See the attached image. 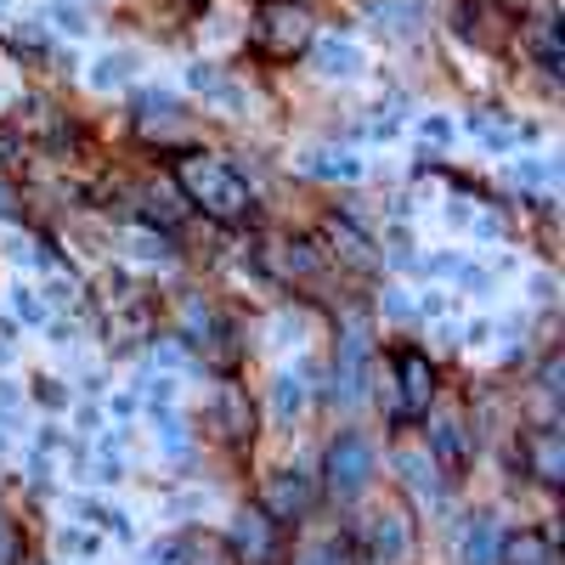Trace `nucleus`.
Listing matches in <instances>:
<instances>
[{
	"label": "nucleus",
	"mask_w": 565,
	"mask_h": 565,
	"mask_svg": "<svg viewBox=\"0 0 565 565\" xmlns=\"http://www.w3.org/2000/svg\"><path fill=\"white\" fill-rule=\"evenodd\" d=\"M175 186L186 193V204H199L204 215L215 221H249L255 215V193H249V181L232 170L226 159H210V153H186L175 164Z\"/></svg>",
	"instance_id": "1"
},
{
	"label": "nucleus",
	"mask_w": 565,
	"mask_h": 565,
	"mask_svg": "<svg viewBox=\"0 0 565 565\" xmlns=\"http://www.w3.org/2000/svg\"><path fill=\"white\" fill-rule=\"evenodd\" d=\"M317 34V7L311 0H255L249 12V45L266 63H295Z\"/></svg>",
	"instance_id": "2"
},
{
	"label": "nucleus",
	"mask_w": 565,
	"mask_h": 565,
	"mask_svg": "<svg viewBox=\"0 0 565 565\" xmlns=\"http://www.w3.org/2000/svg\"><path fill=\"white\" fill-rule=\"evenodd\" d=\"M373 476H380V452L362 430H340L322 447V492L334 503H356L373 487Z\"/></svg>",
	"instance_id": "3"
},
{
	"label": "nucleus",
	"mask_w": 565,
	"mask_h": 565,
	"mask_svg": "<svg viewBox=\"0 0 565 565\" xmlns=\"http://www.w3.org/2000/svg\"><path fill=\"white\" fill-rule=\"evenodd\" d=\"M391 424H418L436 407V362L418 345H396L391 351Z\"/></svg>",
	"instance_id": "4"
},
{
	"label": "nucleus",
	"mask_w": 565,
	"mask_h": 565,
	"mask_svg": "<svg viewBox=\"0 0 565 565\" xmlns=\"http://www.w3.org/2000/svg\"><path fill=\"white\" fill-rule=\"evenodd\" d=\"M447 23L463 45H476V52H509L514 45V12L503 0H452Z\"/></svg>",
	"instance_id": "5"
},
{
	"label": "nucleus",
	"mask_w": 565,
	"mask_h": 565,
	"mask_svg": "<svg viewBox=\"0 0 565 565\" xmlns=\"http://www.w3.org/2000/svg\"><path fill=\"white\" fill-rule=\"evenodd\" d=\"M345 548H351L356 565H402L407 548H413V532H407V521L396 509H373L367 521H356Z\"/></svg>",
	"instance_id": "6"
},
{
	"label": "nucleus",
	"mask_w": 565,
	"mask_h": 565,
	"mask_svg": "<svg viewBox=\"0 0 565 565\" xmlns=\"http://www.w3.org/2000/svg\"><path fill=\"white\" fill-rule=\"evenodd\" d=\"M373 385V334H367V322L351 317L340 328V351H334V402L356 407Z\"/></svg>",
	"instance_id": "7"
},
{
	"label": "nucleus",
	"mask_w": 565,
	"mask_h": 565,
	"mask_svg": "<svg viewBox=\"0 0 565 565\" xmlns=\"http://www.w3.org/2000/svg\"><path fill=\"white\" fill-rule=\"evenodd\" d=\"M514 40H521V52H526L548 79H559V63H565V23H559L554 0H537L532 12H514Z\"/></svg>",
	"instance_id": "8"
},
{
	"label": "nucleus",
	"mask_w": 565,
	"mask_h": 565,
	"mask_svg": "<svg viewBox=\"0 0 565 565\" xmlns=\"http://www.w3.org/2000/svg\"><path fill=\"white\" fill-rule=\"evenodd\" d=\"M175 340L199 356H232V322L204 295H186L175 306Z\"/></svg>",
	"instance_id": "9"
},
{
	"label": "nucleus",
	"mask_w": 565,
	"mask_h": 565,
	"mask_svg": "<svg viewBox=\"0 0 565 565\" xmlns=\"http://www.w3.org/2000/svg\"><path fill=\"white\" fill-rule=\"evenodd\" d=\"M311 503H317V481L306 476V469H295V463L271 469V476L260 481V509L271 514L277 526H282V521H306Z\"/></svg>",
	"instance_id": "10"
},
{
	"label": "nucleus",
	"mask_w": 565,
	"mask_h": 565,
	"mask_svg": "<svg viewBox=\"0 0 565 565\" xmlns=\"http://www.w3.org/2000/svg\"><path fill=\"white\" fill-rule=\"evenodd\" d=\"M226 543H232V554H238L244 565H271L277 559V521L260 503L238 509V514H232V526H226Z\"/></svg>",
	"instance_id": "11"
},
{
	"label": "nucleus",
	"mask_w": 565,
	"mask_h": 565,
	"mask_svg": "<svg viewBox=\"0 0 565 565\" xmlns=\"http://www.w3.org/2000/svg\"><path fill=\"white\" fill-rule=\"evenodd\" d=\"M136 130L141 136H148V141H164V148H170V141H181L186 136V114H181V97H175V90H136Z\"/></svg>",
	"instance_id": "12"
},
{
	"label": "nucleus",
	"mask_w": 565,
	"mask_h": 565,
	"mask_svg": "<svg viewBox=\"0 0 565 565\" xmlns=\"http://www.w3.org/2000/svg\"><path fill=\"white\" fill-rule=\"evenodd\" d=\"M306 57H311V68L322 74V79H356L362 68H367V52L351 40V34H311V45H306Z\"/></svg>",
	"instance_id": "13"
},
{
	"label": "nucleus",
	"mask_w": 565,
	"mask_h": 565,
	"mask_svg": "<svg viewBox=\"0 0 565 565\" xmlns=\"http://www.w3.org/2000/svg\"><path fill=\"white\" fill-rule=\"evenodd\" d=\"M424 424H430V458H436V469L447 481H458L469 469V458H476V452H469V436H463V418L458 413H436V418L424 413Z\"/></svg>",
	"instance_id": "14"
},
{
	"label": "nucleus",
	"mask_w": 565,
	"mask_h": 565,
	"mask_svg": "<svg viewBox=\"0 0 565 565\" xmlns=\"http://www.w3.org/2000/svg\"><path fill=\"white\" fill-rule=\"evenodd\" d=\"M295 164H300L311 181H345V186L367 181V159H362L356 148H306Z\"/></svg>",
	"instance_id": "15"
},
{
	"label": "nucleus",
	"mask_w": 565,
	"mask_h": 565,
	"mask_svg": "<svg viewBox=\"0 0 565 565\" xmlns=\"http://www.w3.org/2000/svg\"><path fill=\"white\" fill-rule=\"evenodd\" d=\"M521 458H526V469L543 487H559V476H565V441H559L554 424H537V430L521 436Z\"/></svg>",
	"instance_id": "16"
},
{
	"label": "nucleus",
	"mask_w": 565,
	"mask_h": 565,
	"mask_svg": "<svg viewBox=\"0 0 565 565\" xmlns=\"http://www.w3.org/2000/svg\"><path fill=\"white\" fill-rule=\"evenodd\" d=\"M210 418H215L221 441H232V447L255 441V407H249V391H238V385H221V391H215Z\"/></svg>",
	"instance_id": "17"
},
{
	"label": "nucleus",
	"mask_w": 565,
	"mask_h": 565,
	"mask_svg": "<svg viewBox=\"0 0 565 565\" xmlns=\"http://www.w3.org/2000/svg\"><path fill=\"white\" fill-rule=\"evenodd\" d=\"M498 521L481 509V514H469V521L458 526V565H498Z\"/></svg>",
	"instance_id": "18"
},
{
	"label": "nucleus",
	"mask_w": 565,
	"mask_h": 565,
	"mask_svg": "<svg viewBox=\"0 0 565 565\" xmlns=\"http://www.w3.org/2000/svg\"><path fill=\"white\" fill-rule=\"evenodd\" d=\"M554 537L543 526H521L514 537H498V565H554Z\"/></svg>",
	"instance_id": "19"
},
{
	"label": "nucleus",
	"mask_w": 565,
	"mask_h": 565,
	"mask_svg": "<svg viewBox=\"0 0 565 565\" xmlns=\"http://www.w3.org/2000/svg\"><path fill=\"white\" fill-rule=\"evenodd\" d=\"M68 509L79 514L85 526H97L103 537H119V543H136V526H130V514L108 498H68Z\"/></svg>",
	"instance_id": "20"
},
{
	"label": "nucleus",
	"mask_w": 565,
	"mask_h": 565,
	"mask_svg": "<svg viewBox=\"0 0 565 565\" xmlns=\"http://www.w3.org/2000/svg\"><path fill=\"white\" fill-rule=\"evenodd\" d=\"M367 18L380 23V34H391V40H418L424 34V7L418 0H373Z\"/></svg>",
	"instance_id": "21"
},
{
	"label": "nucleus",
	"mask_w": 565,
	"mask_h": 565,
	"mask_svg": "<svg viewBox=\"0 0 565 565\" xmlns=\"http://www.w3.org/2000/svg\"><path fill=\"white\" fill-rule=\"evenodd\" d=\"M52 554L63 565H90V559H103V532L85 526V521H68V526L52 532Z\"/></svg>",
	"instance_id": "22"
},
{
	"label": "nucleus",
	"mask_w": 565,
	"mask_h": 565,
	"mask_svg": "<svg viewBox=\"0 0 565 565\" xmlns=\"http://www.w3.org/2000/svg\"><path fill=\"white\" fill-rule=\"evenodd\" d=\"M328 244H334L328 255L345 260V266H356V271H373V266H380V249H373L362 232H356V221H328Z\"/></svg>",
	"instance_id": "23"
},
{
	"label": "nucleus",
	"mask_w": 565,
	"mask_h": 565,
	"mask_svg": "<svg viewBox=\"0 0 565 565\" xmlns=\"http://www.w3.org/2000/svg\"><path fill=\"white\" fill-rule=\"evenodd\" d=\"M186 90L204 97V103H215V108H244V90L232 85L215 63H193V68H186Z\"/></svg>",
	"instance_id": "24"
},
{
	"label": "nucleus",
	"mask_w": 565,
	"mask_h": 565,
	"mask_svg": "<svg viewBox=\"0 0 565 565\" xmlns=\"http://www.w3.org/2000/svg\"><path fill=\"white\" fill-rule=\"evenodd\" d=\"M306 402H311V385H306V373H277L271 380V424H300V413H306Z\"/></svg>",
	"instance_id": "25"
},
{
	"label": "nucleus",
	"mask_w": 565,
	"mask_h": 565,
	"mask_svg": "<svg viewBox=\"0 0 565 565\" xmlns=\"http://www.w3.org/2000/svg\"><path fill=\"white\" fill-rule=\"evenodd\" d=\"M396 469H402V481H407L418 498H430V503H441V498H447L436 458H424V452H396Z\"/></svg>",
	"instance_id": "26"
},
{
	"label": "nucleus",
	"mask_w": 565,
	"mask_h": 565,
	"mask_svg": "<svg viewBox=\"0 0 565 565\" xmlns=\"http://www.w3.org/2000/svg\"><path fill=\"white\" fill-rule=\"evenodd\" d=\"M141 215H148V221H159V226H175V221L186 215V193L175 186V175L141 193Z\"/></svg>",
	"instance_id": "27"
},
{
	"label": "nucleus",
	"mask_w": 565,
	"mask_h": 565,
	"mask_svg": "<svg viewBox=\"0 0 565 565\" xmlns=\"http://www.w3.org/2000/svg\"><path fill=\"white\" fill-rule=\"evenodd\" d=\"M125 249H130V260H141V266H170V260H175L170 232H153V226L125 232Z\"/></svg>",
	"instance_id": "28"
},
{
	"label": "nucleus",
	"mask_w": 565,
	"mask_h": 565,
	"mask_svg": "<svg viewBox=\"0 0 565 565\" xmlns=\"http://www.w3.org/2000/svg\"><path fill=\"white\" fill-rule=\"evenodd\" d=\"M148 418H153V436H159V447L170 458H181L186 447H193V430H186V413L181 407H148Z\"/></svg>",
	"instance_id": "29"
},
{
	"label": "nucleus",
	"mask_w": 565,
	"mask_h": 565,
	"mask_svg": "<svg viewBox=\"0 0 565 565\" xmlns=\"http://www.w3.org/2000/svg\"><path fill=\"white\" fill-rule=\"evenodd\" d=\"M130 74H136V52H108V57H97V63H90V90H103V97H108V90H125L130 85Z\"/></svg>",
	"instance_id": "30"
},
{
	"label": "nucleus",
	"mask_w": 565,
	"mask_h": 565,
	"mask_svg": "<svg viewBox=\"0 0 565 565\" xmlns=\"http://www.w3.org/2000/svg\"><path fill=\"white\" fill-rule=\"evenodd\" d=\"M463 136H476L487 153H514V148H521V130L498 125V119H487V114H469V119H463Z\"/></svg>",
	"instance_id": "31"
},
{
	"label": "nucleus",
	"mask_w": 565,
	"mask_h": 565,
	"mask_svg": "<svg viewBox=\"0 0 565 565\" xmlns=\"http://www.w3.org/2000/svg\"><path fill=\"white\" fill-rule=\"evenodd\" d=\"M7 311H12L23 328H45V322H52V306H45V295L29 289V282H12V289H7Z\"/></svg>",
	"instance_id": "32"
},
{
	"label": "nucleus",
	"mask_w": 565,
	"mask_h": 565,
	"mask_svg": "<svg viewBox=\"0 0 565 565\" xmlns=\"http://www.w3.org/2000/svg\"><path fill=\"white\" fill-rule=\"evenodd\" d=\"M271 260L289 271V277H317L322 271V249L317 244H306V238H289V244H277L271 249Z\"/></svg>",
	"instance_id": "33"
},
{
	"label": "nucleus",
	"mask_w": 565,
	"mask_h": 565,
	"mask_svg": "<svg viewBox=\"0 0 565 565\" xmlns=\"http://www.w3.org/2000/svg\"><path fill=\"white\" fill-rule=\"evenodd\" d=\"M90 481H97V487L125 481V452H119V436H103V441H97V458H90Z\"/></svg>",
	"instance_id": "34"
},
{
	"label": "nucleus",
	"mask_w": 565,
	"mask_h": 565,
	"mask_svg": "<svg viewBox=\"0 0 565 565\" xmlns=\"http://www.w3.org/2000/svg\"><path fill=\"white\" fill-rule=\"evenodd\" d=\"M295 565H351V548H345V537H311L295 554Z\"/></svg>",
	"instance_id": "35"
},
{
	"label": "nucleus",
	"mask_w": 565,
	"mask_h": 565,
	"mask_svg": "<svg viewBox=\"0 0 565 565\" xmlns=\"http://www.w3.org/2000/svg\"><path fill=\"white\" fill-rule=\"evenodd\" d=\"M418 141H424V148H436V153H447L452 141H458V125L447 114H424L418 119Z\"/></svg>",
	"instance_id": "36"
},
{
	"label": "nucleus",
	"mask_w": 565,
	"mask_h": 565,
	"mask_svg": "<svg viewBox=\"0 0 565 565\" xmlns=\"http://www.w3.org/2000/svg\"><path fill=\"white\" fill-rule=\"evenodd\" d=\"M509 175H514V181H526V186H554V181H559V159H554V153H543V159H521Z\"/></svg>",
	"instance_id": "37"
},
{
	"label": "nucleus",
	"mask_w": 565,
	"mask_h": 565,
	"mask_svg": "<svg viewBox=\"0 0 565 565\" xmlns=\"http://www.w3.org/2000/svg\"><path fill=\"white\" fill-rule=\"evenodd\" d=\"M23 407H29V391L18 380H0V424L7 430H23Z\"/></svg>",
	"instance_id": "38"
},
{
	"label": "nucleus",
	"mask_w": 565,
	"mask_h": 565,
	"mask_svg": "<svg viewBox=\"0 0 565 565\" xmlns=\"http://www.w3.org/2000/svg\"><path fill=\"white\" fill-rule=\"evenodd\" d=\"M40 407H52V413H68L74 407V391L63 385V380H34V391H29Z\"/></svg>",
	"instance_id": "39"
},
{
	"label": "nucleus",
	"mask_w": 565,
	"mask_h": 565,
	"mask_svg": "<svg viewBox=\"0 0 565 565\" xmlns=\"http://www.w3.org/2000/svg\"><path fill=\"white\" fill-rule=\"evenodd\" d=\"M7 260H12V266H40V260H52V255H45L40 238H23V232H12V238H7Z\"/></svg>",
	"instance_id": "40"
},
{
	"label": "nucleus",
	"mask_w": 565,
	"mask_h": 565,
	"mask_svg": "<svg viewBox=\"0 0 565 565\" xmlns=\"http://www.w3.org/2000/svg\"><path fill=\"white\" fill-rule=\"evenodd\" d=\"M45 18H52L57 34H85V29H90L85 12H79V7H63V0H57V7H45Z\"/></svg>",
	"instance_id": "41"
},
{
	"label": "nucleus",
	"mask_w": 565,
	"mask_h": 565,
	"mask_svg": "<svg viewBox=\"0 0 565 565\" xmlns=\"http://www.w3.org/2000/svg\"><path fill=\"white\" fill-rule=\"evenodd\" d=\"M458 334H463L458 345H469V351H487V345H492V334H498V322H492V317H476V322H463Z\"/></svg>",
	"instance_id": "42"
},
{
	"label": "nucleus",
	"mask_w": 565,
	"mask_h": 565,
	"mask_svg": "<svg viewBox=\"0 0 565 565\" xmlns=\"http://www.w3.org/2000/svg\"><path fill=\"white\" fill-rule=\"evenodd\" d=\"M380 306H385V317H391V322H413V289H402V282H391Z\"/></svg>",
	"instance_id": "43"
},
{
	"label": "nucleus",
	"mask_w": 565,
	"mask_h": 565,
	"mask_svg": "<svg viewBox=\"0 0 565 565\" xmlns=\"http://www.w3.org/2000/svg\"><path fill=\"white\" fill-rule=\"evenodd\" d=\"M40 295H45V306L57 311V306H74V295H79V282H74V277H45V289H40Z\"/></svg>",
	"instance_id": "44"
},
{
	"label": "nucleus",
	"mask_w": 565,
	"mask_h": 565,
	"mask_svg": "<svg viewBox=\"0 0 565 565\" xmlns=\"http://www.w3.org/2000/svg\"><path fill=\"white\" fill-rule=\"evenodd\" d=\"M526 289H532V306H554V295H559V277H554V271H532Z\"/></svg>",
	"instance_id": "45"
},
{
	"label": "nucleus",
	"mask_w": 565,
	"mask_h": 565,
	"mask_svg": "<svg viewBox=\"0 0 565 565\" xmlns=\"http://www.w3.org/2000/svg\"><path fill=\"white\" fill-rule=\"evenodd\" d=\"M537 391H543L548 402H559V351H548V362H543V373H537Z\"/></svg>",
	"instance_id": "46"
},
{
	"label": "nucleus",
	"mask_w": 565,
	"mask_h": 565,
	"mask_svg": "<svg viewBox=\"0 0 565 565\" xmlns=\"http://www.w3.org/2000/svg\"><path fill=\"white\" fill-rule=\"evenodd\" d=\"M103 413H114V418H136V413H141V396H136V391H119V396H108Z\"/></svg>",
	"instance_id": "47"
},
{
	"label": "nucleus",
	"mask_w": 565,
	"mask_h": 565,
	"mask_svg": "<svg viewBox=\"0 0 565 565\" xmlns=\"http://www.w3.org/2000/svg\"><path fill=\"white\" fill-rule=\"evenodd\" d=\"M74 424H79L85 436H97V430H103V407H97V402H85V407H74Z\"/></svg>",
	"instance_id": "48"
},
{
	"label": "nucleus",
	"mask_w": 565,
	"mask_h": 565,
	"mask_svg": "<svg viewBox=\"0 0 565 565\" xmlns=\"http://www.w3.org/2000/svg\"><path fill=\"white\" fill-rule=\"evenodd\" d=\"M170 12H175L181 23H199V18L210 12V0H170Z\"/></svg>",
	"instance_id": "49"
},
{
	"label": "nucleus",
	"mask_w": 565,
	"mask_h": 565,
	"mask_svg": "<svg viewBox=\"0 0 565 565\" xmlns=\"http://www.w3.org/2000/svg\"><path fill=\"white\" fill-rule=\"evenodd\" d=\"M18 204H23V199H18V186H12L7 175H0V221H7V215H18Z\"/></svg>",
	"instance_id": "50"
},
{
	"label": "nucleus",
	"mask_w": 565,
	"mask_h": 565,
	"mask_svg": "<svg viewBox=\"0 0 565 565\" xmlns=\"http://www.w3.org/2000/svg\"><path fill=\"white\" fill-rule=\"evenodd\" d=\"M18 559V543H12V532H7V521H0V565H12Z\"/></svg>",
	"instance_id": "51"
},
{
	"label": "nucleus",
	"mask_w": 565,
	"mask_h": 565,
	"mask_svg": "<svg viewBox=\"0 0 565 565\" xmlns=\"http://www.w3.org/2000/svg\"><path fill=\"white\" fill-rule=\"evenodd\" d=\"M12 452V430H7V424H0V458H7Z\"/></svg>",
	"instance_id": "52"
},
{
	"label": "nucleus",
	"mask_w": 565,
	"mask_h": 565,
	"mask_svg": "<svg viewBox=\"0 0 565 565\" xmlns=\"http://www.w3.org/2000/svg\"><path fill=\"white\" fill-rule=\"evenodd\" d=\"M418 7H424V0H418Z\"/></svg>",
	"instance_id": "53"
}]
</instances>
